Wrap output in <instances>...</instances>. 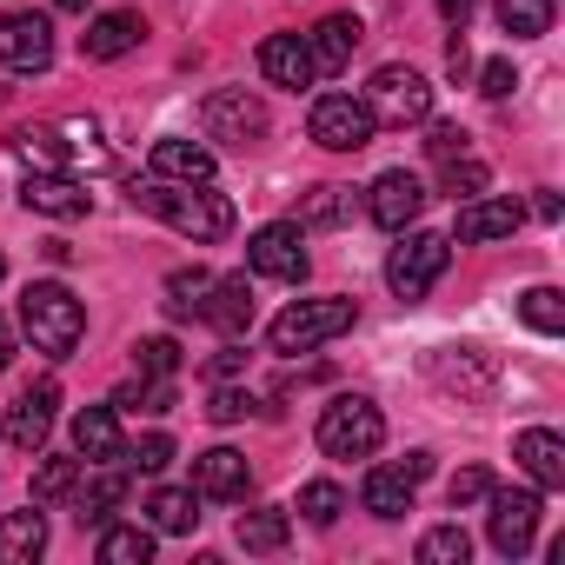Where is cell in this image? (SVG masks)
Segmentation results:
<instances>
[{
  "label": "cell",
  "instance_id": "25",
  "mask_svg": "<svg viewBox=\"0 0 565 565\" xmlns=\"http://www.w3.org/2000/svg\"><path fill=\"white\" fill-rule=\"evenodd\" d=\"M8 147L28 160V173H74V153H67V134L61 127H21Z\"/></svg>",
  "mask_w": 565,
  "mask_h": 565
},
{
  "label": "cell",
  "instance_id": "27",
  "mask_svg": "<svg viewBox=\"0 0 565 565\" xmlns=\"http://www.w3.org/2000/svg\"><path fill=\"white\" fill-rule=\"evenodd\" d=\"M147 519H153V532H193L200 525V492L193 486H160L147 499Z\"/></svg>",
  "mask_w": 565,
  "mask_h": 565
},
{
  "label": "cell",
  "instance_id": "13",
  "mask_svg": "<svg viewBox=\"0 0 565 565\" xmlns=\"http://www.w3.org/2000/svg\"><path fill=\"white\" fill-rule=\"evenodd\" d=\"M259 74L273 81V87H313L320 81V67H313V47H307V34H266L259 41Z\"/></svg>",
  "mask_w": 565,
  "mask_h": 565
},
{
  "label": "cell",
  "instance_id": "8",
  "mask_svg": "<svg viewBox=\"0 0 565 565\" xmlns=\"http://www.w3.org/2000/svg\"><path fill=\"white\" fill-rule=\"evenodd\" d=\"M200 127H206V140L253 147V140L266 134V100H259V94H246V87H220V94H206V100H200Z\"/></svg>",
  "mask_w": 565,
  "mask_h": 565
},
{
  "label": "cell",
  "instance_id": "34",
  "mask_svg": "<svg viewBox=\"0 0 565 565\" xmlns=\"http://www.w3.org/2000/svg\"><path fill=\"white\" fill-rule=\"evenodd\" d=\"M466 558H472L466 525H433V532L419 539V565H466Z\"/></svg>",
  "mask_w": 565,
  "mask_h": 565
},
{
  "label": "cell",
  "instance_id": "22",
  "mask_svg": "<svg viewBox=\"0 0 565 565\" xmlns=\"http://www.w3.org/2000/svg\"><path fill=\"white\" fill-rule=\"evenodd\" d=\"M360 34H366V28H360V14H327V21L307 34V47H313V67H320V74H340V67L353 61Z\"/></svg>",
  "mask_w": 565,
  "mask_h": 565
},
{
  "label": "cell",
  "instance_id": "18",
  "mask_svg": "<svg viewBox=\"0 0 565 565\" xmlns=\"http://www.w3.org/2000/svg\"><path fill=\"white\" fill-rule=\"evenodd\" d=\"M74 452H81V466H114V459H127L120 413H114V406H87V413H74Z\"/></svg>",
  "mask_w": 565,
  "mask_h": 565
},
{
  "label": "cell",
  "instance_id": "41",
  "mask_svg": "<svg viewBox=\"0 0 565 565\" xmlns=\"http://www.w3.org/2000/svg\"><path fill=\"white\" fill-rule=\"evenodd\" d=\"M246 413H253V399H246L239 386H226V380H220V386H213V399H206V419H213V426H233V419H246Z\"/></svg>",
  "mask_w": 565,
  "mask_h": 565
},
{
  "label": "cell",
  "instance_id": "31",
  "mask_svg": "<svg viewBox=\"0 0 565 565\" xmlns=\"http://www.w3.org/2000/svg\"><path fill=\"white\" fill-rule=\"evenodd\" d=\"M153 558V532L147 525H107L100 532V565H147Z\"/></svg>",
  "mask_w": 565,
  "mask_h": 565
},
{
  "label": "cell",
  "instance_id": "9",
  "mask_svg": "<svg viewBox=\"0 0 565 565\" xmlns=\"http://www.w3.org/2000/svg\"><path fill=\"white\" fill-rule=\"evenodd\" d=\"M0 67H14V74H47V67H54V21L34 14V8L0 14Z\"/></svg>",
  "mask_w": 565,
  "mask_h": 565
},
{
  "label": "cell",
  "instance_id": "40",
  "mask_svg": "<svg viewBox=\"0 0 565 565\" xmlns=\"http://www.w3.org/2000/svg\"><path fill=\"white\" fill-rule=\"evenodd\" d=\"M300 512H307L313 525H333V519L347 512V492H340L333 479H313V486H300Z\"/></svg>",
  "mask_w": 565,
  "mask_h": 565
},
{
  "label": "cell",
  "instance_id": "1",
  "mask_svg": "<svg viewBox=\"0 0 565 565\" xmlns=\"http://www.w3.org/2000/svg\"><path fill=\"white\" fill-rule=\"evenodd\" d=\"M127 200H134L140 213L167 220L173 233H186L193 246H206V239H226V233H233V200H226V193H213V180H200V186H186V180H134V186H127Z\"/></svg>",
  "mask_w": 565,
  "mask_h": 565
},
{
  "label": "cell",
  "instance_id": "35",
  "mask_svg": "<svg viewBox=\"0 0 565 565\" xmlns=\"http://www.w3.org/2000/svg\"><path fill=\"white\" fill-rule=\"evenodd\" d=\"M519 320H525L532 333H545V340H552V333H565V300H558L552 287H532V294L519 300Z\"/></svg>",
  "mask_w": 565,
  "mask_h": 565
},
{
  "label": "cell",
  "instance_id": "20",
  "mask_svg": "<svg viewBox=\"0 0 565 565\" xmlns=\"http://www.w3.org/2000/svg\"><path fill=\"white\" fill-rule=\"evenodd\" d=\"M512 459L532 472V486H539V492L565 486V439H558V433H545V426H525V433L512 439Z\"/></svg>",
  "mask_w": 565,
  "mask_h": 565
},
{
  "label": "cell",
  "instance_id": "10",
  "mask_svg": "<svg viewBox=\"0 0 565 565\" xmlns=\"http://www.w3.org/2000/svg\"><path fill=\"white\" fill-rule=\"evenodd\" d=\"M492 519H486V539H492V552H505V558H519L525 545H532V532H539V512H545V499L532 492V486H492Z\"/></svg>",
  "mask_w": 565,
  "mask_h": 565
},
{
  "label": "cell",
  "instance_id": "7",
  "mask_svg": "<svg viewBox=\"0 0 565 565\" xmlns=\"http://www.w3.org/2000/svg\"><path fill=\"white\" fill-rule=\"evenodd\" d=\"M307 134H313L327 153H360V147H373L380 120H373L366 100H353V94H320L313 114H307Z\"/></svg>",
  "mask_w": 565,
  "mask_h": 565
},
{
  "label": "cell",
  "instance_id": "12",
  "mask_svg": "<svg viewBox=\"0 0 565 565\" xmlns=\"http://www.w3.org/2000/svg\"><path fill=\"white\" fill-rule=\"evenodd\" d=\"M419 206H426V186H419V173H406V167L380 173V180H373V193H366V213H373L386 233L413 226V220H419Z\"/></svg>",
  "mask_w": 565,
  "mask_h": 565
},
{
  "label": "cell",
  "instance_id": "29",
  "mask_svg": "<svg viewBox=\"0 0 565 565\" xmlns=\"http://www.w3.org/2000/svg\"><path fill=\"white\" fill-rule=\"evenodd\" d=\"M206 294H213V273H206V266H180V273H167V313H173V320H200Z\"/></svg>",
  "mask_w": 565,
  "mask_h": 565
},
{
  "label": "cell",
  "instance_id": "49",
  "mask_svg": "<svg viewBox=\"0 0 565 565\" xmlns=\"http://www.w3.org/2000/svg\"><path fill=\"white\" fill-rule=\"evenodd\" d=\"M8 366H14V327L0 320V373H8Z\"/></svg>",
  "mask_w": 565,
  "mask_h": 565
},
{
  "label": "cell",
  "instance_id": "46",
  "mask_svg": "<svg viewBox=\"0 0 565 565\" xmlns=\"http://www.w3.org/2000/svg\"><path fill=\"white\" fill-rule=\"evenodd\" d=\"M446 74H452V81H466V74H472V47H466V34H459V28H452V41H446Z\"/></svg>",
  "mask_w": 565,
  "mask_h": 565
},
{
  "label": "cell",
  "instance_id": "51",
  "mask_svg": "<svg viewBox=\"0 0 565 565\" xmlns=\"http://www.w3.org/2000/svg\"><path fill=\"white\" fill-rule=\"evenodd\" d=\"M0 279H8V259H0Z\"/></svg>",
  "mask_w": 565,
  "mask_h": 565
},
{
  "label": "cell",
  "instance_id": "19",
  "mask_svg": "<svg viewBox=\"0 0 565 565\" xmlns=\"http://www.w3.org/2000/svg\"><path fill=\"white\" fill-rule=\"evenodd\" d=\"M246 486H253L246 452L213 446V452H200V459H193V492H200V499H246Z\"/></svg>",
  "mask_w": 565,
  "mask_h": 565
},
{
  "label": "cell",
  "instance_id": "32",
  "mask_svg": "<svg viewBox=\"0 0 565 565\" xmlns=\"http://www.w3.org/2000/svg\"><path fill=\"white\" fill-rule=\"evenodd\" d=\"M81 492V459H41L34 466V505H61Z\"/></svg>",
  "mask_w": 565,
  "mask_h": 565
},
{
  "label": "cell",
  "instance_id": "39",
  "mask_svg": "<svg viewBox=\"0 0 565 565\" xmlns=\"http://www.w3.org/2000/svg\"><path fill=\"white\" fill-rule=\"evenodd\" d=\"M439 167H446L439 180H446V193H452V200H459V193L472 200V193H486V180H492V173H486V160H472V153H452V160H439Z\"/></svg>",
  "mask_w": 565,
  "mask_h": 565
},
{
  "label": "cell",
  "instance_id": "44",
  "mask_svg": "<svg viewBox=\"0 0 565 565\" xmlns=\"http://www.w3.org/2000/svg\"><path fill=\"white\" fill-rule=\"evenodd\" d=\"M426 153H433V160H452V153H466V134H459L452 120H433V134H426Z\"/></svg>",
  "mask_w": 565,
  "mask_h": 565
},
{
  "label": "cell",
  "instance_id": "26",
  "mask_svg": "<svg viewBox=\"0 0 565 565\" xmlns=\"http://www.w3.org/2000/svg\"><path fill=\"white\" fill-rule=\"evenodd\" d=\"M360 505H366L373 519H406V512H413V479H406L399 466H373L366 486H360Z\"/></svg>",
  "mask_w": 565,
  "mask_h": 565
},
{
  "label": "cell",
  "instance_id": "37",
  "mask_svg": "<svg viewBox=\"0 0 565 565\" xmlns=\"http://www.w3.org/2000/svg\"><path fill=\"white\" fill-rule=\"evenodd\" d=\"M134 366H140V380H173V373H180V347H173L167 333L134 340Z\"/></svg>",
  "mask_w": 565,
  "mask_h": 565
},
{
  "label": "cell",
  "instance_id": "4",
  "mask_svg": "<svg viewBox=\"0 0 565 565\" xmlns=\"http://www.w3.org/2000/svg\"><path fill=\"white\" fill-rule=\"evenodd\" d=\"M353 320H360V307L340 300V294H333V300H294L287 313L266 327V347H273V353H313V347L340 340Z\"/></svg>",
  "mask_w": 565,
  "mask_h": 565
},
{
  "label": "cell",
  "instance_id": "28",
  "mask_svg": "<svg viewBox=\"0 0 565 565\" xmlns=\"http://www.w3.org/2000/svg\"><path fill=\"white\" fill-rule=\"evenodd\" d=\"M233 539L246 545V552H279L294 539V519L279 512V505H259V512H239V525H233Z\"/></svg>",
  "mask_w": 565,
  "mask_h": 565
},
{
  "label": "cell",
  "instance_id": "48",
  "mask_svg": "<svg viewBox=\"0 0 565 565\" xmlns=\"http://www.w3.org/2000/svg\"><path fill=\"white\" fill-rule=\"evenodd\" d=\"M399 472H406L413 486H419V479H433V452H406V459H399Z\"/></svg>",
  "mask_w": 565,
  "mask_h": 565
},
{
  "label": "cell",
  "instance_id": "42",
  "mask_svg": "<svg viewBox=\"0 0 565 565\" xmlns=\"http://www.w3.org/2000/svg\"><path fill=\"white\" fill-rule=\"evenodd\" d=\"M127 459H134L140 472H167V466H173V439H167V433H147V439H140Z\"/></svg>",
  "mask_w": 565,
  "mask_h": 565
},
{
  "label": "cell",
  "instance_id": "6",
  "mask_svg": "<svg viewBox=\"0 0 565 565\" xmlns=\"http://www.w3.org/2000/svg\"><path fill=\"white\" fill-rule=\"evenodd\" d=\"M360 100H366V114L380 127H419V120H433V87L413 67H380Z\"/></svg>",
  "mask_w": 565,
  "mask_h": 565
},
{
  "label": "cell",
  "instance_id": "3",
  "mask_svg": "<svg viewBox=\"0 0 565 565\" xmlns=\"http://www.w3.org/2000/svg\"><path fill=\"white\" fill-rule=\"evenodd\" d=\"M452 266V233H426V226H399V246H393V259H386V287L413 307V300H426L433 287H439V273Z\"/></svg>",
  "mask_w": 565,
  "mask_h": 565
},
{
  "label": "cell",
  "instance_id": "30",
  "mask_svg": "<svg viewBox=\"0 0 565 565\" xmlns=\"http://www.w3.org/2000/svg\"><path fill=\"white\" fill-rule=\"evenodd\" d=\"M552 14H558V0H499V28H505L512 41L552 34Z\"/></svg>",
  "mask_w": 565,
  "mask_h": 565
},
{
  "label": "cell",
  "instance_id": "45",
  "mask_svg": "<svg viewBox=\"0 0 565 565\" xmlns=\"http://www.w3.org/2000/svg\"><path fill=\"white\" fill-rule=\"evenodd\" d=\"M206 373H213V380H233V373H246V347H239V340H226V347L213 353V366H206Z\"/></svg>",
  "mask_w": 565,
  "mask_h": 565
},
{
  "label": "cell",
  "instance_id": "17",
  "mask_svg": "<svg viewBox=\"0 0 565 565\" xmlns=\"http://www.w3.org/2000/svg\"><path fill=\"white\" fill-rule=\"evenodd\" d=\"M519 220H525V206L519 200H466L459 206V226H452V239H466V246H486V239H512L519 233Z\"/></svg>",
  "mask_w": 565,
  "mask_h": 565
},
{
  "label": "cell",
  "instance_id": "15",
  "mask_svg": "<svg viewBox=\"0 0 565 565\" xmlns=\"http://www.w3.org/2000/svg\"><path fill=\"white\" fill-rule=\"evenodd\" d=\"M54 406H61V380H34L21 399H14V419H8V439L21 452H41L47 433H54Z\"/></svg>",
  "mask_w": 565,
  "mask_h": 565
},
{
  "label": "cell",
  "instance_id": "21",
  "mask_svg": "<svg viewBox=\"0 0 565 565\" xmlns=\"http://www.w3.org/2000/svg\"><path fill=\"white\" fill-rule=\"evenodd\" d=\"M200 320H206L213 333H226V340H239V333L253 327V287H246V273H233V279H213V294H206Z\"/></svg>",
  "mask_w": 565,
  "mask_h": 565
},
{
  "label": "cell",
  "instance_id": "23",
  "mask_svg": "<svg viewBox=\"0 0 565 565\" xmlns=\"http://www.w3.org/2000/svg\"><path fill=\"white\" fill-rule=\"evenodd\" d=\"M153 180H186V186H200V180H213V153L200 147V140H153Z\"/></svg>",
  "mask_w": 565,
  "mask_h": 565
},
{
  "label": "cell",
  "instance_id": "16",
  "mask_svg": "<svg viewBox=\"0 0 565 565\" xmlns=\"http://www.w3.org/2000/svg\"><path fill=\"white\" fill-rule=\"evenodd\" d=\"M140 41H147V21H140L134 8H114V14H94V21H87L81 54H87V61H120V54H134Z\"/></svg>",
  "mask_w": 565,
  "mask_h": 565
},
{
  "label": "cell",
  "instance_id": "11",
  "mask_svg": "<svg viewBox=\"0 0 565 565\" xmlns=\"http://www.w3.org/2000/svg\"><path fill=\"white\" fill-rule=\"evenodd\" d=\"M246 266L266 273V279H287V287H300L307 279V246H300V220H273L246 239Z\"/></svg>",
  "mask_w": 565,
  "mask_h": 565
},
{
  "label": "cell",
  "instance_id": "24",
  "mask_svg": "<svg viewBox=\"0 0 565 565\" xmlns=\"http://www.w3.org/2000/svg\"><path fill=\"white\" fill-rule=\"evenodd\" d=\"M41 552H47V519L34 505L0 519V565H34Z\"/></svg>",
  "mask_w": 565,
  "mask_h": 565
},
{
  "label": "cell",
  "instance_id": "36",
  "mask_svg": "<svg viewBox=\"0 0 565 565\" xmlns=\"http://www.w3.org/2000/svg\"><path fill=\"white\" fill-rule=\"evenodd\" d=\"M347 186H307V200H300V226H340L347 220Z\"/></svg>",
  "mask_w": 565,
  "mask_h": 565
},
{
  "label": "cell",
  "instance_id": "2",
  "mask_svg": "<svg viewBox=\"0 0 565 565\" xmlns=\"http://www.w3.org/2000/svg\"><path fill=\"white\" fill-rule=\"evenodd\" d=\"M21 333L47 353V360H67L87 333V307L74 300V287H61V279H34V287L21 294Z\"/></svg>",
  "mask_w": 565,
  "mask_h": 565
},
{
  "label": "cell",
  "instance_id": "38",
  "mask_svg": "<svg viewBox=\"0 0 565 565\" xmlns=\"http://www.w3.org/2000/svg\"><path fill=\"white\" fill-rule=\"evenodd\" d=\"M492 486H499V479H492L486 466H459V472L446 479V499H452V512H466V505H486Z\"/></svg>",
  "mask_w": 565,
  "mask_h": 565
},
{
  "label": "cell",
  "instance_id": "50",
  "mask_svg": "<svg viewBox=\"0 0 565 565\" xmlns=\"http://www.w3.org/2000/svg\"><path fill=\"white\" fill-rule=\"evenodd\" d=\"M54 8H61V14H87V0H54Z\"/></svg>",
  "mask_w": 565,
  "mask_h": 565
},
{
  "label": "cell",
  "instance_id": "43",
  "mask_svg": "<svg viewBox=\"0 0 565 565\" xmlns=\"http://www.w3.org/2000/svg\"><path fill=\"white\" fill-rule=\"evenodd\" d=\"M512 87H519V74H512V61H486V67H479V94H486V100H505Z\"/></svg>",
  "mask_w": 565,
  "mask_h": 565
},
{
  "label": "cell",
  "instance_id": "47",
  "mask_svg": "<svg viewBox=\"0 0 565 565\" xmlns=\"http://www.w3.org/2000/svg\"><path fill=\"white\" fill-rule=\"evenodd\" d=\"M472 8H479V0H439V21H446V28H466Z\"/></svg>",
  "mask_w": 565,
  "mask_h": 565
},
{
  "label": "cell",
  "instance_id": "5",
  "mask_svg": "<svg viewBox=\"0 0 565 565\" xmlns=\"http://www.w3.org/2000/svg\"><path fill=\"white\" fill-rule=\"evenodd\" d=\"M320 452L327 459H373L380 446H386V419H380V406L373 399H360V393H340L327 413H320Z\"/></svg>",
  "mask_w": 565,
  "mask_h": 565
},
{
  "label": "cell",
  "instance_id": "33",
  "mask_svg": "<svg viewBox=\"0 0 565 565\" xmlns=\"http://www.w3.org/2000/svg\"><path fill=\"white\" fill-rule=\"evenodd\" d=\"M120 499H127V472H100V479L81 492V525H107Z\"/></svg>",
  "mask_w": 565,
  "mask_h": 565
},
{
  "label": "cell",
  "instance_id": "14",
  "mask_svg": "<svg viewBox=\"0 0 565 565\" xmlns=\"http://www.w3.org/2000/svg\"><path fill=\"white\" fill-rule=\"evenodd\" d=\"M21 206L28 213H47V220H81L94 206V193L74 173H28L21 180Z\"/></svg>",
  "mask_w": 565,
  "mask_h": 565
}]
</instances>
